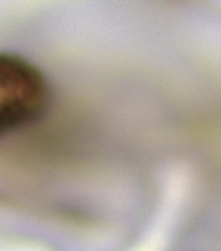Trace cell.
<instances>
[{"label": "cell", "instance_id": "cell-1", "mask_svg": "<svg viewBox=\"0 0 221 251\" xmlns=\"http://www.w3.org/2000/svg\"><path fill=\"white\" fill-rule=\"evenodd\" d=\"M48 98L47 80L34 64L19 55L0 52V136L34 123Z\"/></svg>", "mask_w": 221, "mask_h": 251}]
</instances>
